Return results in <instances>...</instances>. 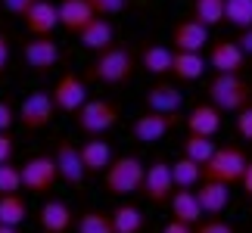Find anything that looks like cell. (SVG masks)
I'll use <instances>...</instances> for the list:
<instances>
[{
  "label": "cell",
  "mask_w": 252,
  "mask_h": 233,
  "mask_svg": "<svg viewBox=\"0 0 252 233\" xmlns=\"http://www.w3.org/2000/svg\"><path fill=\"white\" fill-rule=\"evenodd\" d=\"M246 152L240 146H218L215 155L202 165V180H218V183H240V177H243L246 171Z\"/></svg>",
  "instance_id": "obj_4"
},
{
  "label": "cell",
  "mask_w": 252,
  "mask_h": 233,
  "mask_svg": "<svg viewBox=\"0 0 252 233\" xmlns=\"http://www.w3.org/2000/svg\"><path fill=\"white\" fill-rule=\"evenodd\" d=\"M22 56H25L28 69H34V72H50L53 65L63 59V50H60V44H56L53 37L47 34V37H28L25 47H22Z\"/></svg>",
  "instance_id": "obj_13"
},
{
  "label": "cell",
  "mask_w": 252,
  "mask_h": 233,
  "mask_svg": "<svg viewBox=\"0 0 252 233\" xmlns=\"http://www.w3.org/2000/svg\"><path fill=\"white\" fill-rule=\"evenodd\" d=\"M178 118L181 115H159V112H143V115H137L134 118V137H137L140 143H156V140H162L165 134L178 124Z\"/></svg>",
  "instance_id": "obj_16"
},
{
  "label": "cell",
  "mask_w": 252,
  "mask_h": 233,
  "mask_svg": "<svg viewBox=\"0 0 252 233\" xmlns=\"http://www.w3.org/2000/svg\"><path fill=\"white\" fill-rule=\"evenodd\" d=\"M174 177H171V165L165 159H156L153 165H147V174H143V199H150L153 205H168L174 196Z\"/></svg>",
  "instance_id": "obj_6"
},
{
  "label": "cell",
  "mask_w": 252,
  "mask_h": 233,
  "mask_svg": "<svg viewBox=\"0 0 252 233\" xmlns=\"http://www.w3.org/2000/svg\"><path fill=\"white\" fill-rule=\"evenodd\" d=\"M240 183H243V190H246V196L252 199V162L246 165V171H243V177H240Z\"/></svg>",
  "instance_id": "obj_43"
},
{
  "label": "cell",
  "mask_w": 252,
  "mask_h": 233,
  "mask_svg": "<svg viewBox=\"0 0 252 233\" xmlns=\"http://www.w3.org/2000/svg\"><path fill=\"white\" fill-rule=\"evenodd\" d=\"M78 233H115L112 227V215H106V211H84L78 215Z\"/></svg>",
  "instance_id": "obj_32"
},
{
  "label": "cell",
  "mask_w": 252,
  "mask_h": 233,
  "mask_svg": "<svg viewBox=\"0 0 252 233\" xmlns=\"http://www.w3.org/2000/svg\"><path fill=\"white\" fill-rule=\"evenodd\" d=\"M56 6H60V25L69 34H78L91 19H96L94 6L87 3V0H60Z\"/></svg>",
  "instance_id": "obj_20"
},
{
  "label": "cell",
  "mask_w": 252,
  "mask_h": 233,
  "mask_svg": "<svg viewBox=\"0 0 252 233\" xmlns=\"http://www.w3.org/2000/svg\"><path fill=\"white\" fill-rule=\"evenodd\" d=\"M0 233H19V227H9V224H0Z\"/></svg>",
  "instance_id": "obj_44"
},
{
  "label": "cell",
  "mask_w": 252,
  "mask_h": 233,
  "mask_svg": "<svg viewBox=\"0 0 252 233\" xmlns=\"http://www.w3.org/2000/svg\"><path fill=\"white\" fill-rule=\"evenodd\" d=\"M187 131L190 134H199V137H215L221 131V109L212 103H196L193 109L187 112Z\"/></svg>",
  "instance_id": "obj_18"
},
{
  "label": "cell",
  "mask_w": 252,
  "mask_h": 233,
  "mask_svg": "<svg viewBox=\"0 0 252 233\" xmlns=\"http://www.w3.org/2000/svg\"><path fill=\"white\" fill-rule=\"evenodd\" d=\"M162 233H196L190 224H181V221H168L165 227H162Z\"/></svg>",
  "instance_id": "obj_42"
},
{
  "label": "cell",
  "mask_w": 252,
  "mask_h": 233,
  "mask_svg": "<svg viewBox=\"0 0 252 233\" xmlns=\"http://www.w3.org/2000/svg\"><path fill=\"white\" fill-rule=\"evenodd\" d=\"M0 3H3V9L9 16H19V19H25V13L28 9H32L37 0H0Z\"/></svg>",
  "instance_id": "obj_37"
},
{
  "label": "cell",
  "mask_w": 252,
  "mask_h": 233,
  "mask_svg": "<svg viewBox=\"0 0 252 233\" xmlns=\"http://www.w3.org/2000/svg\"><path fill=\"white\" fill-rule=\"evenodd\" d=\"M193 19L206 28L224 22V0H193Z\"/></svg>",
  "instance_id": "obj_29"
},
{
  "label": "cell",
  "mask_w": 252,
  "mask_h": 233,
  "mask_svg": "<svg viewBox=\"0 0 252 233\" xmlns=\"http://www.w3.org/2000/svg\"><path fill=\"white\" fill-rule=\"evenodd\" d=\"M87 3L94 6V13L96 16H119V13H125V6H128V0H87Z\"/></svg>",
  "instance_id": "obj_34"
},
{
  "label": "cell",
  "mask_w": 252,
  "mask_h": 233,
  "mask_svg": "<svg viewBox=\"0 0 252 233\" xmlns=\"http://www.w3.org/2000/svg\"><path fill=\"white\" fill-rule=\"evenodd\" d=\"M25 28L32 37H47L60 28V6L50 3V0H37V3L25 13Z\"/></svg>",
  "instance_id": "obj_15"
},
{
  "label": "cell",
  "mask_w": 252,
  "mask_h": 233,
  "mask_svg": "<svg viewBox=\"0 0 252 233\" xmlns=\"http://www.w3.org/2000/svg\"><path fill=\"white\" fill-rule=\"evenodd\" d=\"M246 65V53L240 50L237 41H227V37H221L209 47V69L215 75H240Z\"/></svg>",
  "instance_id": "obj_11"
},
{
  "label": "cell",
  "mask_w": 252,
  "mask_h": 233,
  "mask_svg": "<svg viewBox=\"0 0 252 233\" xmlns=\"http://www.w3.org/2000/svg\"><path fill=\"white\" fill-rule=\"evenodd\" d=\"M196 233H237V230L230 227L227 221H218V218H215V221H206V224H199Z\"/></svg>",
  "instance_id": "obj_38"
},
{
  "label": "cell",
  "mask_w": 252,
  "mask_h": 233,
  "mask_svg": "<svg viewBox=\"0 0 252 233\" xmlns=\"http://www.w3.org/2000/svg\"><path fill=\"white\" fill-rule=\"evenodd\" d=\"M171 62H174V50H171V47L150 44V47H143V53H140V65L150 75H156V78L171 75Z\"/></svg>",
  "instance_id": "obj_25"
},
{
  "label": "cell",
  "mask_w": 252,
  "mask_h": 233,
  "mask_svg": "<svg viewBox=\"0 0 252 233\" xmlns=\"http://www.w3.org/2000/svg\"><path fill=\"white\" fill-rule=\"evenodd\" d=\"M53 162H56V171H60V180H65L69 187H81L84 177H87V168L81 162V146H75L72 140H56V149H53Z\"/></svg>",
  "instance_id": "obj_9"
},
{
  "label": "cell",
  "mask_w": 252,
  "mask_h": 233,
  "mask_svg": "<svg viewBox=\"0 0 252 233\" xmlns=\"http://www.w3.org/2000/svg\"><path fill=\"white\" fill-rule=\"evenodd\" d=\"M237 134L243 140H252V103L237 112Z\"/></svg>",
  "instance_id": "obj_36"
},
{
  "label": "cell",
  "mask_w": 252,
  "mask_h": 233,
  "mask_svg": "<svg viewBox=\"0 0 252 233\" xmlns=\"http://www.w3.org/2000/svg\"><path fill=\"white\" fill-rule=\"evenodd\" d=\"M28 218V205L19 193H9V196H0V224L19 227Z\"/></svg>",
  "instance_id": "obj_28"
},
{
  "label": "cell",
  "mask_w": 252,
  "mask_h": 233,
  "mask_svg": "<svg viewBox=\"0 0 252 233\" xmlns=\"http://www.w3.org/2000/svg\"><path fill=\"white\" fill-rule=\"evenodd\" d=\"M6 65H9V37H6L3 28H0V75L6 72Z\"/></svg>",
  "instance_id": "obj_40"
},
{
  "label": "cell",
  "mask_w": 252,
  "mask_h": 233,
  "mask_svg": "<svg viewBox=\"0 0 252 233\" xmlns=\"http://www.w3.org/2000/svg\"><path fill=\"white\" fill-rule=\"evenodd\" d=\"M215 140L212 137H199V134H187V140H184V155L199 165H206L212 155H215Z\"/></svg>",
  "instance_id": "obj_30"
},
{
  "label": "cell",
  "mask_w": 252,
  "mask_h": 233,
  "mask_svg": "<svg viewBox=\"0 0 252 233\" xmlns=\"http://www.w3.org/2000/svg\"><path fill=\"white\" fill-rule=\"evenodd\" d=\"M115 124H119V106L112 100H87L78 109V128L91 137H103Z\"/></svg>",
  "instance_id": "obj_5"
},
{
  "label": "cell",
  "mask_w": 252,
  "mask_h": 233,
  "mask_svg": "<svg viewBox=\"0 0 252 233\" xmlns=\"http://www.w3.org/2000/svg\"><path fill=\"white\" fill-rule=\"evenodd\" d=\"M37 224H41L44 233H69L75 224V215L69 208V202L63 199H47L41 211H37Z\"/></svg>",
  "instance_id": "obj_17"
},
{
  "label": "cell",
  "mask_w": 252,
  "mask_h": 233,
  "mask_svg": "<svg viewBox=\"0 0 252 233\" xmlns=\"http://www.w3.org/2000/svg\"><path fill=\"white\" fill-rule=\"evenodd\" d=\"M112 159H115V155H112V146H109L103 137H91V140L81 143V162H84L87 174H103V171L112 165Z\"/></svg>",
  "instance_id": "obj_21"
},
{
  "label": "cell",
  "mask_w": 252,
  "mask_h": 233,
  "mask_svg": "<svg viewBox=\"0 0 252 233\" xmlns=\"http://www.w3.org/2000/svg\"><path fill=\"white\" fill-rule=\"evenodd\" d=\"M209 103L221 112H240L252 103V87L240 75H215L209 81Z\"/></svg>",
  "instance_id": "obj_3"
},
{
  "label": "cell",
  "mask_w": 252,
  "mask_h": 233,
  "mask_svg": "<svg viewBox=\"0 0 252 233\" xmlns=\"http://www.w3.org/2000/svg\"><path fill=\"white\" fill-rule=\"evenodd\" d=\"M19 121V112L13 109V103L0 100V134H9V128Z\"/></svg>",
  "instance_id": "obj_35"
},
{
  "label": "cell",
  "mask_w": 252,
  "mask_h": 233,
  "mask_svg": "<svg viewBox=\"0 0 252 233\" xmlns=\"http://www.w3.org/2000/svg\"><path fill=\"white\" fill-rule=\"evenodd\" d=\"M75 37L81 41V47H87V50H94V53H100V50H106V47L115 44V28H112L109 19L96 16V19H91V22H87Z\"/></svg>",
  "instance_id": "obj_19"
},
{
  "label": "cell",
  "mask_w": 252,
  "mask_h": 233,
  "mask_svg": "<svg viewBox=\"0 0 252 233\" xmlns=\"http://www.w3.org/2000/svg\"><path fill=\"white\" fill-rule=\"evenodd\" d=\"M143 103H147L150 112H159V115H181L184 93H181L171 81H156V84L147 87V93H143Z\"/></svg>",
  "instance_id": "obj_14"
},
{
  "label": "cell",
  "mask_w": 252,
  "mask_h": 233,
  "mask_svg": "<svg viewBox=\"0 0 252 233\" xmlns=\"http://www.w3.org/2000/svg\"><path fill=\"white\" fill-rule=\"evenodd\" d=\"M196 199L206 215H221L227 205H230V187L227 183H218V180H202V187L196 190Z\"/></svg>",
  "instance_id": "obj_23"
},
{
  "label": "cell",
  "mask_w": 252,
  "mask_h": 233,
  "mask_svg": "<svg viewBox=\"0 0 252 233\" xmlns=\"http://www.w3.org/2000/svg\"><path fill=\"white\" fill-rule=\"evenodd\" d=\"M171 44L178 53H202L209 47V28L196 19H181L171 28Z\"/></svg>",
  "instance_id": "obj_12"
},
{
  "label": "cell",
  "mask_w": 252,
  "mask_h": 233,
  "mask_svg": "<svg viewBox=\"0 0 252 233\" xmlns=\"http://www.w3.org/2000/svg\"><path fill=\"white\" fill-rule=\"evenodd\" d=\"M22 190V168L13 162L0 165V196H9V193Z\"/></svg>",
  "instance_id": "obj_33"
},
{
  "label": "cell",
  "mask_w": 252,
  "mask_h": 233,
  "mask_svg": "<svg viewBox=\"0 0 252 233\" xmlns=\"http://www.w3.org/2000/svg\"><path fill=\"white\" fill-rule=\"evenodd\" d=\"M224 22L234 28H252V0H224Z\"/></svg>",
  "instance_id": "obj_31"
},
{
  "label": "cell",
  "mask_w": 252,
  "mask_h": 233,
  "mask_svg": "<svg viewBox=\"0 0 252 233\" xmlns=\"http://www.w3.org/2000/svg\"><path fill=\"white\" fill-rule=\"evenodd\" d=\"M13 152H16V140L9 134H0V165L13 162Z\"/></svg>",
  "instance_id": "obj_39"
},
{
  "label": "cell",
  "mask_w": 252,
  "mask_h": 233,
  "mask_svg": "<svg viewBox=\"0 0 252 233\" xmlns=\"http://www.w3.org/2000/svg\"><path fill=\"white\" fill-rule=\"evenodd\" d=\"M171 215L174 221H181V224H199L202 221V205H199V199H196V190H174V196H171Z\"/></svg>",
  "instance_id": "obj_22"
},
{
  "label": "cell",
  "mask_w": 252,
  "mask_h": 233,
  "mask_svg": "<svg viewBox=\"0 0 252 233\" xmlns=\"http://www.w3.org/2000/svg\"><path fill=\"white\" fill-rule=\"evenodd\" d=\"M209 69V59L202 53H178L174 50V62H171V75L178 81H199L202 72Z\"/></svg>",
  "instance_id": "obj_24"
},
{
  "label": "cell",
  "mask_w": 252,
  "mask_h": 233,
  "mask_svg": "<svg viewBox=\"0 0 252 233\" xmlns=\"http://www.w3.org/2000/svg\"><path fill=\"white\" fill-rule=\"evenodd\" d=\"M237 44H240V50L246 56H252V28H243V31L237 34Z\"/></svg>",
  "instance_id": "obj_41"
},
{
  "label": "cell",
  "mask_w": 252,
  "mask_h": 233,
  "mask_svg": "<svg viewBox=\"0 0 252 233\" xmlns=\"http://www.w3.org/2000/svg\"><path fill=\"white\" fill-rule=\"evenodd\" d=\"M143 174H147V165H143L137 155H119V159H112V165L103 171V183L112 196H131V193H140Z\"/></svg>",
  "instance_id": "obj_2"
},
{
  "label": "cell",
  "mask_w": 252,
  "mask_h": 233,
  "mask_svg": "<svg viewBox=\"0 0 252 233\" xmlns=\"http://www.w3.org/2000/svg\"><path fill=\"white\" fill-rule=\"evenodd\" d=\"M53 109H56L53 93L50 90H34L19 103V121H22L25 131H44L53 118Z\"/></svg>",
  "instance_id": "obj_8"
},
{
  "label": "cell",
  "mask_w": 252,
  "mask_h": 233,
  "mask_svg": "<svg viewBox=\"0 0 252 233\" xmlns=\"http://www.w3.org/2000/svg\"><path fill=\"white\" fill-rule=\"evenodd\" d=\"M143 211L134 205V202H122L119 208L112 211V227L115 233H143Z\"/></svg>",
  "instance_id": "obj_26"
},
{
  "label": "cell",
  "mask_w": 252,
  "mask_h": 233,
  "mask_svg": "<svg viewBox=\"0 0 252 233\" xmlns=\"http://www.w3.org/2000/svg\"><path fill=\"white\" fill-rule=\"evenodd\" d=\"M134 75V56L128 47H106L94 56L91 69H87V81H100V84H125Z\"/></svg>",
  "instance_id": "obj_1"
},
{
  "label": "cell",
  "mask_w": 252,
  "mask_h": 233,
  "mask_svg": "<svg viewBox=\"0 0 252 233\" xmlns=\"http://www.w3.org/2000/svg\"><path fill=\"white\" fill-rule=\"evenodd\" d=\"M53 103H56V109L60 112H78L81 106L87 103V78H78L75 72H65L60 81H56L53 87Z\"/></svg>",
  "instance_id": "obj_10"
},
{
  "label": "cell",
  "mask_w": 252,
  "mask_h": 233,
  "mask_svg": "<svg viewBox=\"0 0 252 233\" xmlns=\"http://www.w3.org/2000/svg\"><path fill=\"white\" fill-rule=\"evenodd\" d=\"M56 180H60V171H56L53 155H32L22 165V190H28V193L44 196V193L53 190Z\"/></svg>",
  "instance_id": "obj_7"
},
{
  "label": "cell",
  "mask_w": 252,
  "mask_h": 233,
  "mask_svg": "<svg viewBox=\"0 0 252 233\" xmlns=\"http://www.w3.org/2000/svg\"><path fill=\"white\" fill-rule=\"evenodd\" d=\"M171 177H174V187L178 190H193L202 180V165L187 159V155H181L178 162H171Z\"/></svg>",
  "instance_id": "obj_27"
}]
</instances>
